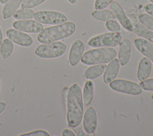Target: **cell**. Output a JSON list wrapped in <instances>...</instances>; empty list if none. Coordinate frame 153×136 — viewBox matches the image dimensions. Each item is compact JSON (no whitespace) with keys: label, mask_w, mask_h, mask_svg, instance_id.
<instances>
[{"label":"cell","mask_w":153,"mask_h":136,"mask_svg":"<svg viewBox=\"0 0 153 136\" xmlns=\"http://www.w3.org/2000/svg\"><path fill=\"white\" fill-rule=\"evenodd\" d=\"M106 28L112 32H119L121 30V27L115 20H109L106 23Z\"/></svg>","instance_id":"26"},{"label":"cell","mask_w":153,"mask_h":136,"mask_svg":"<svg viewBox=\"0 0 153 136\" xmlns=\"http://www.w3.org/2000/svg\"><path fill=\"white\" fill-rule=\"evenodd\" d=\"M0 88H1V81H0Z\"/></svg>","instance_id":"38"},{"label":"cell","mask_w":153,"mask_h":136,"mask_svg":"<svg viewBox=\"0 0 153 136\" xmlns=\"http://www.w3.org/2000/svg\"><path fill=\"white\" fill-rule=\"evenodd\" d=\"M110 9L113 11L115 17L119 20V21L120 22V24H122L123 27L125 29H126L127 31H129V32H132L133 24H132V21L126 15L125 12L123 11V8L120 6V4L113 1L110 3Z\"/></svg>","instance_id":"10"},{"label":"cell","mask_w":153,"mask_h":136,"mask_svg":"<svg viewBox=\"0 0 153 136\" xmlns=\"http://www.w3.org/2000/svg\"><path fill=\"white\" fill-rule=\"evenodd\" d=\"M139 85H140L143 89L148 91H153V78L146 79V80H143V81H141Z\"/></svg>","instance_id":"28"},{"label":"cell","mask_w":153,"mask_h":136,"mask_svg":"<svg viewBox=\"0 0 153 136\" xmlns=\"http://www.w3.org/2000/svg\"><path fill=\"white\" fill-rule=\"evenodd\" d=\"M122 41L121 34L119 32H111L95 36L88 41V45L91 47H116Z\"/></svg>","instance_id":"5"},{"label":"cell","mask_w":153,"mask_h":136,"mask_svg":"<svg viewBox=\"0 0 153 136\" xmlns=\"http://www.w3.org/2000/svg\"><path fill=\"white\" fill-rule=\"evenodd\" d=\"M139 22L143 24L145 27L149 28L151 31H153V17L150 15L146 14V13H143L139 16Z\"/></svg>","instance_id":"24"},{"label":"cell","mask_w":153,"mask_h":136,"mask_svg":"<svg viewBox=\"0 0 153 136\" xmlns=\"http://www.w3.org/2000/svg\"><path fill=\"white\" fill-rule=\"evenodd\" d=\"M106 66L103 64H95L88 67L84 72V77L87 80H94L100 77L106 70Z\"/></svg>","instance_id":"19"},{"label":"cell","mask_w":153,"mask_h":136,"mask_svg":"<svg viewBox=\"0 0 153 136\" xmlns=\"http://www.w3.org/2000/svg\"><path fill=\"white\" fill-rule=\"evenodd\" d=\"M152 70V61L147 58H142L139 64L137 70L138 80L141 82L148 79Z\"/></svg>","instance_id":"17"},{"label":"cell","mask_w":153,"mask_h":136,"mask_svg":"<svg viewBox=\"0 0 153 136\" xmlns=\"http://www.w3.org/2000/svg\"><path fill=\"white\" fill-rule=\"evenodd\" d=\"M67 50L65 43L55 41L48 44H42L35 49V54L37 57L45 59L60 58L64 55Z\"/></svg>","instance_id":"4"},{"label":"cell","mask_w":153,"mask_h":136,"mask_svg":"<svg viewBox=\"0 0 153 136\" xmlns=\"http://www.w3.org/2000/svg\"><path fill=\"white\" fill-rule=\"evenodd\" d=\"M5 107H6L5 103H4V102H0V114L4 112V110L5 109Z\"/></svg>","instance_id":"32"},{"label":"cell","mask_w":153,"mask_h":136,"mask_svg":"<svg viewBox=\"0 0 153 136\" xmlns=\"http://www.w3.org/2000/svg\"><path fill=\"white\" fill-rule=\"evenodd\" d=\"M12 25L15 29L27 33H39L44 29L40 22L31 19L18 20L13 22Z\"/></svg>","instance_id":"8"},{"label":"cell","mask_w":153,"mask_h":136,"mask_svg":"<svg viewBox=\"0 0 153 136\" xmlns=\"http://www.w3.org/2000/svg\"><path fill=\"white\" fill-rule=\"evenodd\" d=\"M76 31V24L71 21L57 24L52 27L46 28L39 32L37 39L43 44L58 41L61 39L71 36Z\"/></svg>","instance_id":"2"},{"label":"cell","mask_w":153,"mask_h":136,"mask_svg":"<svg viewBox=\"0 0 153 136\" xmlns=\"http://www.w3.org/2000/svg\"><path fill=\"white\" fill-rule=\"evenodd\" d=\"M84 117V100L80 87L73 84L69 88L67 103V119L70 128H76Z\"/></svg>","instance_id":"1"},{"label":"cell","mask_w":153,"mask_h":136,"mask_svg":"<svg viewBox=\"0 0 153 136\" xmlns=\"http://www.w3.org/2000/svg\"><path fill=\"white\" fill-rule=\"evenodd\" d=\"M84 44L82 41L76 40L74 42L70 50L68 57V61L71 66L74 67L78 64L84 54Z\"/></svg>","instance_id":"12"},{"label":"cell","mask_w":153,"mask_h":136,"mask_svg":"<svg viewBox=\"0 0 153 136\" xmlns=\"http://www.w3.org/2000/svg\"><path fill=\"white\" fill-rule=\"evenodd\" d=\"M20 135L23 136H49L48 132L45 131H43V130H38V131H34L31 132H28L25 133V134Z\"/></svg>","instance_id":"29"},{"label":"cell","mask_w":153,"mask_h":136,"mask_svg":"<svg viewBox=\"0 0 153 136\" xmlns=\"http://www.w3.org/2000/svg\"><path fill=\"white\" fill-rule=\"evenodd\" d=\"M92 16L94 18L99 21H107L109 20H113L115 18L113 12L109 10L100 9V10H95L92 12Z\"/></svg>","instance_id":"22"},{"label":"cell","mask_w":153,"mask_h":136,"mask_svg":"<svg viewBox=\"0 0 153 136\" xmlns=\"http://www.w3.org/2000/svg\"><path fill=\"white\" fill-rule=\"evenodd\" d=\"M35 21L45 24H60L67 21V16L55 11H38L34 15Z\"/></svg>","instance_id":"7"},{"label":"cell","mask_w":153,"mask_h":136,"mask_svg":"<svg viewBox=\"0 0 153 136\" xmlns=\"http://www.w3.org/2000/svg\"><path fill=\"white\" fill-rule=\"evenodd\" d=\"M149 1H151V2H152V3H153V0H149Z\"/></svg>","instance_id":"37"},{"label":"cell","mask_w":153,"mask_h":136,"mask_svg":"<svg viewBox=\"0 0 153 136\" xmlns=\"http://www.w3.org/2000/svg\"><path fill=\"white\" fill-rule=\"evenodd\" d=\"M46 0H22V9H32L42 3L45 2Z\"/></svg>","instance_id":"25"},{"label":"cell","mask_w":153,"mask_h":136,"mask_svg":"<svg viewBox=\"0 0 153 136\" xmlns=\"http://www.w3.org/2000/svg\"><path fill=\"white\" fill-rule=\"evenodd\" d=\"M6 36L13 43L22 47H30L33 44V39L23 32L10 28L6 32Z\"/></svg>","instance_id":"9"},{"label":"cell","mask_w":153,"mask_h":136,"mask_svg":"<svg viewBox=\"0 0 153 136\" xmlns=\"http://www.w3.org/2000/svg\"><path fill=\"white\" fill-rule=\"evenodd\" d=\"M134 45L139 52L143 54L153 63V44L149 41L143 38H136Z\"/></svg>","instance_id":"13"},{"label":"cell","mask_w":153,"mask_h":136,"mask_svg":"<svg viewBox=\"0 0 153 136\" xmlns=\"http://www.w3.org/2000/svg\"><path fill=\"white\" fill-rule=\"evenodd\" d=\"M120 68V64L118 59L114 58L106 66L103 73V81L105 84H110L117 77Z\"/></svg>","instance_id":"14"},{"label":"cell","mask_w":153,"mask_h":136,"mask_svg":"<svg viewBox=\"0 0 153 136\" xmlns=\"http://www.w3.org/2000/svg\"><path fill=\"white\" fill-rule=\"evenodd\" d=\"M110 87L116 92L133 96L140 95L143 92V89L139 84L122 79L113 80L110 83Z\"/></svg>","instance_id":"6"},{"label":"cell","mask_w":153,"mask_h":136,"mask_svg":"<svg viewBox=\"0 0 153 136\" xmlns=\"http://www.w3.org/2000/svg\"><path fill=\"white\" fill-rule=\"evenodd\" d=\"M62 135L63 136H75L76 135H75L71 130L70 129H65L64 131L62 132Z\"/></svg>","instance_id":"31"},{"label":"cell","mask_w":153,"mask_h":136,"mask_svg":"<svg viewBox=\"0 0 153 136\" xmlns=\"http://www.w3.org/2000/svg\"><path fill=\"white\" fill-rule=\"evenodd\" d=\"M94 83L91 80H87L85 83V85L84 86V92L82 93L83 95V100H84V104L86 106H88L89 105L91 104L94 99Z\"/></svg>","instance_id":"20"},{"label":"cell","mask_w":153,"mask_h":136,"mask_svg":"<svg viewBox=\"0 0 153 136\" xmlns=\"http://www.w3.org/2000/svg\"><path fill=\"white\" fill-rule=\"evenodd\" d=\"M83 127L87 134H94L97 127V114L94 107L86 110L84 116Z\"/></svg>","instance_id":"11"},{"label":"cell","mask_w":153,"mask_h":136,"mask_svg":"<svg viewBox=\"0 0 153 136\" xmlns=\"http://www.w3.org/2000/svg\"><path fill=\"white\" fill-rule=\"evenodd\" d=\"M117 57V51L112 47H97L83 54L81 62L85 65L107 64Z\"/></svg>","instance_id":"3"},{"label":"cell","mask_w":153,"mask_h":136,"mask_svg":"<svg viewBox=\"0 0 153 136\" xmlns=\"http://www.w3.org/2000/svg\"><path fill=\"white\" fill-rule=\"evenodd\" d=\"M35 12L31 9H22L17 10L15 14L13 15V17L18 20H25L33 18Z\"/></svg>","instance_id":"23"},{"label":"cell","mask_w":153,"mask_h":136,"mask_svg":"<svg viewBox=\"0 0 153 136\" xmlns=\"http://www.w3.org/2000/svg\"><path fill=\"white\" fill-rule=\"evenodd\" d=\"M145 11L147 12V14L150 15L153 17V3H149L145 5Z\"/></svg>","instance_id":"30"},{"label":"cell","mask_w":153,"mask_h":136,"mask_svg":"<svg viewBox=\"0 0 153 136\" xmlns=\"http://www.w3.org/2000/svg\"><path fill=\"white\" fill-rule=\"evenodd\" d=\"M120 46V51H119V61L122 66H125L129 63V59L132 53V47H131V42L129 39H124L121 41Z\"/></svg>","instance_id":"15"},{"label":"cell","mask_w":153,"mask_h":136,"mask_svg":"<svg viewBox=\"0 0 153 136\" xmlns=\"http://www.w3.org/2000/svg\"><path fill=\"white\" fill-rule=\"evenodd\" d=\"M114 0H96L94 3V7L96 10H100L106 8L109 5H110L112 2Z\"/></svg>","instance_id":"27"},{"label":"cell","mask_w":153,"mask_h":136,"mask_svg":"<svg viewBox=\"0 0 153 136\" xmlns=\"http://www.w3.org/2000/svg\"><path fill=\"white\" fill-rule=\"evenodd\" d=\"M2 41H3V36H2V32L1 28H0V44H2Z\"/></svg>","instance_id":"33"},{"label":"cell","mask_w":153,"mask_h":136,"mask_svg":"<svg viewBox=\"0 0 153 136\" xmlns=\"http://www.w3.org/2000/svg\"><path fill=\"white\" fill-rule=\"evenodd\" d=\"M68 1L70 2V3L74 4V3H76V1H77V0H68Z\"/></svg>","instance_id":"34"},{"label":"cell","mask_w":153,"mask_h":136,"mask_svg":"<svg viewBox=\"0 0 153 136\" xmlns=\"http://www.w3.org/2000/svg\"><path fill=\"white\" fill-rule=\"evenodd\" d=\"M132 24H133L132 32H134L139 36L143 37L145 39L149 41L153 44V32H152L151 30L145 27L143 24H142L135 18H132Z\"/></svg>","instance_id":"16"},{"label":"cell","mask_w":153,"mask_h":136,"mask_svg":"<svg viewBox=\"0 0 153 136\" xmlns=\"http://www.w3.org/2000/svg\"><path fill=\"white\" fill-rule=\"evenodd\" d=\"M14 45L13 42L9 38L4 39L0 44V55L3 59H7L11 57L13 52Z\"/></svg>","instance_id":"21"},{"label":"cell","mask_w":153,"mask_h":136,"mask_svg":"<svg viewBox=\"0 0 153 136\" xmlns=\"http://www.w3.org/2000/svg\"><path fill=\"white\" fill-rule=\"evenodd\" d=\"M152 99L153 100V93H152Z\"/></svg>","instance_id":"36"},{"label":"cell","mask_w":153,"mask_h":136,"mask_svg":"<svg viewBox=\"0 0 153 136\" xmlns=\"http://www.w3.org/2000/svg\"><path fill=\"white\" fill-rule=\"evenodd\" d=\"M22 0H9L2 9V17L4 19H8L13 16L22 4Z\"/></svg>","instance_id":"18"},{"label":"cell","mask_w":153,"mask_h":136,"mask_svg":"<svg viewBox=\"0 0 153 136\" xmlns=\"http://www.w3.org/2000/svg\"><path fill=\"white\" fill-rule=\"evenodd\" d=\"M9 0H0V3L1 4H5Z\"/></svg>","instance_id":"35"}]
</instances>
